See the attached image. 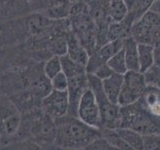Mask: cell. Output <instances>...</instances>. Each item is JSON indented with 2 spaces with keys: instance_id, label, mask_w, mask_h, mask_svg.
Segmentation results:
<instances>
[{
  "instance_id": "obj_1",
  "label": "cell",
  "mask_w": 160,
  "mask_h": 150,
  "mask_svg": "<svg viewBox=\"0 0 160 150\" xmlns=\"http://www.w3.org/2000/svg\"><path fill=\"white\" fill-rule=\"evenodd\" d=\"M55 146L67 150H84L93 140L101 135L100 130L87 125L78 117L64 115L54 119Z\"/></svg>"
},
{
  "instance_id": "obj_2",
  "label": "cell",
  "mask_w": 160,
  "mask_h": 150,
  "mask_svg": "<svg viewBox=\"0 0 160 150\" xmlns=\"http://www.w3.org/2000/svg\"><path fill=\"white\" fill-rule=\"evenodd\" d=\"M70 27L76 35L89 55L96 50L97 29L92 17L90 16L87 4L79 0L72 2L69 11Z\"/></svg>"
},
{
  "instance_id": "obj_3",
  "label": "cell",
  "mask_w": 160,
  "mask_h": 150,
  "mask_svg": "<svg viewBox=\"0 0 160 150\" xmlns=\"http://www.w3.org/2000/svg\"><path fill=\"white\" fill-rule=\"evenodd\" d=\"M62 64V71L68 79V97H69V109L68 115L77 117V108L80 99L83 93L89 88L88 75L85 66L77 64L68 55L60 56Z\"/></svg>"
},
{
  "instance_id": "obj_4",
  "label": "cell",
  "mask_w": 160,
  "mask_h": 150,
  "mask_svg": "<svg viewBox=\"0 0 160 150\" xmlns=\"http://www.w3.org/2000/svg\"><path fill=\"white\" fill-rule=\"evenodd\" d=\"M120 127L131 128L142 135L160 134V119L149 114L137 101L120 106Z\"/></svg>"
},
{
  "instance_id": "obj_5",
  "label": "cell",
  "mask_w": 160,
  "mask_h": 150,
  "mask_svg": "<svg viewBox=\"0 0 160 150\" xmlns=\"http://www.w3.org/2000/svg\"><path fill=\"white\" fill-rule=\"evenodd\" d=\"M88 75V85L96 98L101 117V129H117L120 127V106L111 102L104 93L102 80L95 75ZM100 129V130H101Z\"/></svg>"
},
{
  "instance_id": "obj_6",
  "label": "cell",
  "mask_w": 160,
  "mask_h": 150,
  "mask_svg": "<svg viewBox=\"0 0 160 150\" xmlns=\"http://www.w3.org/2000/svg\"><path fill=\"white\" fill-rule=\"evenodd\" d=\"M130 36L136 40L137 43L152 46L160 45V16L149 10L132 25Z\"/></svg>"
},
{
  "instance_id": "obj_7",
  "label": "cell",
  "mask_w": 160,
  "mask_h": 150,
  "mask_svg": "<svg viewBox=\"0 0 160 150\" xmlns=\"http://www.w3.org/2000/svg\"><path fill=\"white\" fill-rule=\"evenodd\" d=\"M123 76V85L118 100L119 106H125L137 102L147 87L145 75L141 72L127 71Z\"/></svg>"
},
{
  "instance_id": "obj_8",
  "label": "cell",
  "mask_w": 160,
  "mask_h": 150,
  "mask_svg": "<svg viewBox=\"0 0 160 150\" xmlns=\"http://www.w3.org/2000/svg\"><path fill=\"white\" fill-rule=\"evenodd\" d=\"M77 117L87 125L101 129L100 110L92 90L88 88L82 95L77 108Z\"/></svg>"
},
{
  "instance_id": "obj_9",
  "label": "cell",
  "mask_w": 160,
  "mask_h": 150,
  "mask_svg": "<svg viewBox=\"0 0 160 150\" xmlns=\"http://www.w3.org/2000/svg\"><path fill=\"white\" fill-rule=\"evenodd\" d=\"M41 104L45 114L52 119L67 115L69 109L68 92L52 89L46 96L43 97Z\"/></svg>"
},
{
  "instance_id": "obj_10",
  "label": "cell",
  "mask_w": 160,
  "mask_h": 150,
  "mask_svg": "<svg viewBox=\"0 0 160 150\" xmlns=\"http://www.w3.org/2000/svg\"><path fill=\"white\" fill-rule=\"evenodd\" d=\"M66 41H67L68 57L70 59H72L77 64L82 65V66H86L89 58V53L84 48L83 45L80 43L79 39L72 32L71 29L69 30L66 35Z\"/></svg>"
},
{
  "instance_id": "obj_11",
  "label": "cell",
  "mask_w": 160,
  "mask_h": 150,
  "mask_svg": "<svg viewBox=\"0 0 160 150\" xmlns=\"http://www.w3.org/2000/svg\"><path fill=\"white\" fill-rule=\"evenodd\" d=\"M140 105L151 114L152 116L160 119V89L147 85L143 95L138 100Z\"/></svg>"
},
{
  "instance_id": "obj_12",
  "label": "cell",
  "mask_w": 160,
  "mask_h": 150,
  "mask_svg": "<svg viewBox=\"0 0 160 150\" xmlns=\"http://www.w3.org/2000/svg\"><path fill=\"white\" fill-rule=\"evenodd\" d=\"M123 52L128 71L139 72L138 43L133 37L128 36L123 39Z\"/></svg>"
},
{
  "instance_id": "obj_13",
  "label": "cell",
  "mask_w": 160,
  "mask_h": 150,
  "mask_svg": "<svg viewBox=\"0 0 160 150\" xmlns=\"http://www.w3.org/2000/svg\"><path fill=\"white\" fill-rule=\"evenodd\" d=\"M124 76L121 74L113 73L111 76H109L106 79L102 80V86L104 93L111 102L118 104L119 95L121 92L122 85H123Z\"/></svg>"
},
{
  "instance_id": "obj_14",
  "label": "cell",
  "mask_w": 160,
  "mask_h": 150,
  "mask_svg": "<svg viewBox=\"0 0 160 150\" xmlns=\"http://www.w3.org/2000/svg\"><path fill=\"white\" fill-rule=\"evenodd\" d=\"M138 58L139 72L145 74L154 66V46L138 43Z\"/></svg>"
},
{
  "instance_id": "obj_15",
  "label": "cell",
  "mask_w": 160,
  "mask_h": 150,
  "mask_svg": "<svg viewBox=\"0 0 160 150\" xmlns=\"http://www.w3.org/2000/svg\"><path fill=\"white\" fill-rule=\"evenodd\" d=\"M111 22H120L126 17L128 7L124 0H103Z\"/></svg>"
},
{
  "instance_id": "obj_16",
  "label": "cell",
  "mask_w": 160,
  "mask_h": 150,
  "mask_svg": "<svg viewBox=\"0 0 160 150\" xmlns=\"http://www.w3.org/2000/svg\"><path fill=\"white\" fill-rule=\"evenodd\" d=\"M125 142L133 150H143V135L131 128L120 127L115 129Z\"/></svg>"
},
{
  "instance_id": "obj_17",
  "label": "cell",
  "mask_w": 160,
  "mask_h": 150,
  "mask_svg": "<svg viewBox=\"0 0 160 150\" xmlns=\"http://www.w3.org/2000/svg\"><path fill=\"white\" fill-rule=\"evenodd\" d=\"M123 48V39H116L112 40V41H108L102 45L101 47L97 48L95 51L101 57L105 62H107L108 60L114 56L117 52Z\"/></svg>"
},
{
  "instance_id": "obj_18",
  "label": "cell",
  "mask_w": 160,
  "mask_h": 150,
  "mask_svg": "<svg viewBox=\"0 0 160 150\" xmlns=\"http://www.w3.org/2000/svg\"><path fill=\"white\" fill-rule=\"evenodd\" d=\"M155 0H136L131 7L128 9V15L133 19L134 23L149 11Z\"/></svg>"
},
{
  "instance_id": "obj_19",
  "label": "cell",
  "mask_w": 160,
  "mask_h": 150,
  "mask_svg": "<svg viewBox=\"0 0 160 150\" xmlns=\"http://www.w3.org/2000/svg\"><path fill=\"white\" fill-rule=\"evenodd\" d=\"M107 64L114 73L124 75L128 71L127 66H126V61H125L123 49H121L119 52L115 54L114 56L110 58L107 61Z\"/></svg>"
},
{
  "instance_id": "obj_20",
  "label": "cell",
  "mask_w": 160,
  "mask_h": 150,
  "mask_svg": "<svg viewBox=\"0 0 160 150\" xmlns=\"http://www.w3.org/2000/svg\"><path fill=\"white\" fill-rule=\"evenodd\" d=\"M62 71V64L60 56L54 55L51 58L47 60V62L44 65V74L49 79H52L55 75Z\"/></svg>"
},
{
  "instance_id": "obj_21",
  "label": "cell",
  "mask_w": 160,
  "mask_h": 150,
  "mask_svg": "<svg viewBox=\"0 0 160 150\" xmlns=\"http://www.w3.org/2000/svg\"><path fill=\"white\" fill-rule=\"evenodd\" d=\"M50 20L49 18L46 19L44 17H41V16H35V17H32L31 19L28 21V27H29V30L31 31V33H39L41 32L43 29H45L46 27L50 26Z\"/></svg>"
},
{
  "instance_id": "obj_22",
  "label": "cell",
  "mask_w": 160,
  "mask_h": 150,
  "mask_svg": "<svg viewBox=\"0 0 160 150\" xmlns=\"http://www.w3.org/2000/svg\"><path fill=\"white\" fill-rule=\"evenodd\" d=\"M50 83H51L52 89L54 90H57V91H67L68 79L63 71L59 72L52 79H50Z\"/></svg>"
},
{
  "instance_id": "obj_23",
  "label": "cell",
  "mask_w": 160,
  "mask_h": 150,
  "mask_svg": "<svg viewBox=\"0 0 160 150\" xmlns=\"http://www.w3.org/2000/svg\"><path fill=\"white\" fill-rule=\"evenodd\" d=\"M51 49H52L54 55H57V56H63V55H66L67 54L66 36H65V37L58 36V37L55 38L52 41Z\"/></svg>"
},
{
  "instance_id": "obj_24",
  "label": "cell",
  "mask_w": 160,
  "mask_h": 150,
  "mask_svg": "<svg viewBox=\"0 0 160 150\" xmlns=\"http://www.w3.org/2000/svg\"><path fill=\"white\" fill-rule=\"evenodd\" d=\"M143 150H160V134L143 135Z\"/></svg>"
},
{
  "instance_id": "obj_25",
  "label": "cell",
  "mask_w": 160,
  "mask_h": 150,
  "mask_svg": "<svg viewBox=\"0 0 160 150\" xmlns=\"http://www.w3.org/2000/svg\"><path fill=\"white\" fill-rule=\"evenodd\" d=\"M147 85L154 86L160 89V68L153 66L150 70L144 74Z\"/></svg>"
},
{
  "instance_id": "obj_26",
  "label": "cell",
  "mask_w": 160,
  "mask_h": 150,
  "mask_svg": "<svg viewBox=\"0 0 160 150\" xmlns=\"http://www.w3.org/2000/svg\"><path fill=\"white\" fill-rule=\"evenodd\" d=\"M20 125V118L18 115H11L4 121V129L7 134L12 135L16 133Z\"/></svg>"
},
{
  "instance_id": "obj_27",
  "label": "cell",
  "mask_w": 160,
  "mask_h": 150,
  "mask_svg": "<svg viewBox=\"0 0 160 150\" xmlns=\"http://www.w3.org/2000/svg\"><path fill=\"white\" fill-rule=\"evenodd\" d=\"M111 145L100 135L99 137L93 140L87 147H85L84 150H111Z\"/></svg>"
},
{
  "instance_id": "obj_28",
  "label": "cell",
  "mask_w": 160,
  "mask_h": 150,
  "mask_svg": "<svg viewBox=\"0 0 160 150\" xmlns=\"http://www.w3.org/2000/svg\"><path fill=\"white\" fill-rule=\"evenodd\" d=\"M154 66L160 68V45L154 46Z\"/></svg>"
},
{
  "instance_id": "obj_29",
  "label": "cell",
  "mask_w": 160,
  "mask_h": 150,
  "mask_svg": "<svg viewBox=\"0 0 160 150\" xmlns=\"http://www.w3.org/2000/svg\"><path fill=\"white\" fill-rule=\"evenodd\" d=\"M150 10H152V11H154L155 13H157L159 16H160V0H155V1L153 2L151 8H150Z\"/></svg>"
},
{
  "instance_id": "obj_30",
  "label": "cell",
  "mask_w": 160,
  "mask_h": 150,
  "mask_svg": "<svg viewBox=\"0 0 160 150\" xmlns=\"http://www.w3.org/2000/svg\"><path fill=\"white\" fill-rule=\"evenodd\" d=\"M136 1V0H124V2H125V4L127 5V7H128V9L130 8L133 5V3Z\"/></svg>"
},
{
  "instance_id": "obj_31",
  "label": "cell",
  "mask_w": 160,
  "mask_h": 150,
  "mask_svg": "<svg viewBox=\"0 0 160 150\" xmlns=\"http://www.w3.org/2000/svg\"><path fill=\"white\" fill-rule=\"evenodd\" d=\"M82 1H83V2H85L86 4H88V3H90V2H92L93 0H82Z\"/></svg>"
}]
</instances>
